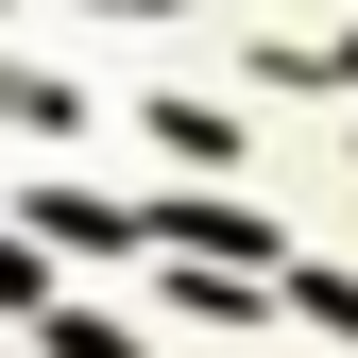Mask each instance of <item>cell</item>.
Wrapping results in <instances>:
<instances>
[{
  "label": "cell",
  "instance_id": "obj_1",
  "mask_svg": "<svg viewBox=\"0 0 358 358\" xmlns=\"http://www.w3.org/2000/svg\"><path fill=\"white\" fill-rule=\"evenodd\" d=\"M69 358H137V341H103V324H69Z\"/></svg>",
  "mask_w": 358,
  "mask_h": 358
}]
</instances>
